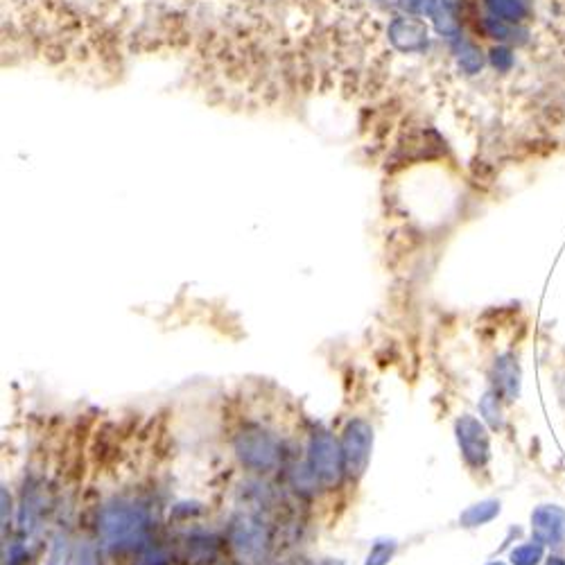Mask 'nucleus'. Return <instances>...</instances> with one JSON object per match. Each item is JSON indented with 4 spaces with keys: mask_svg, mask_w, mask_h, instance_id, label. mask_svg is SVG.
<instances>
[{
    "mask_svg": "<svg viewBox=\"0 0 565 565\" xmlns=\"http://www.w3.org/2000/svg\"><path fill=\"white\" fill-rule=\"evenodd\" d=\"M100 530H102L104 545L109 548H131L136 541L143 539L145 513L136 507H127V504L109 507L104 509Z\"/></svg>",
    "mask_w": 565,
    "mask_h": 565,
    "instance_id": "f257e3e1",
    "label": "nucleus"
},
{
    "mask_svg": "<svg viewBox=\"0 0 565 565\" xmlns=\"http://www.w3.org/2000/svg\"><path fill=\"white\" fill-rule=\"evenodd\" d=\"M371 441L373 432L367 421L355 418V421L349 423L344 435V445H341V455H344V471L349 473L350 480H358L367 471L369 455H371Z\"/></svg>",
    "mask_w": 565,
    "mask_h": 565,
    "instance_id": "f03ea898",
    "label": "nucleus"
},
{
    "mask_svg": "<svg viewBox=\"0 0 565 565\" xmlns=\"http://www.w3.org/2000/svg\"><path fill=\"white\" fill-rule=\"evenodd\" d=\"M457 439L468 466L482 468L489 462L491 444L484 423L477 421L475 417H462L457 421Z\"/></svg>",
    "mask_w": 565,
    "mask_h": 565,
    "instance_id": "7ed1b4c3",
    "label": "nucleus"
},
{
    "mask_svg": "<svg viewBox=\"0 0 565 565\" xmlns=\"http://www.w3.org/2000/svg\"><path fill=\"white\" fill-rule=\"evenodd\" d=\"M341 462H344V455L340 453V448H337L330 435L321 432V435L314 436L312 448H310V464H312L314 477L321 484H337L341 473Z\"/></svg>",
    "mask_w": 565,
    "mask_h": 565,
    "instance_id": "20e7f679",
    "label": "nucleus"
},
{
    "mask_svg": "<svg viewBox=\"0 0 565 565\" xmlns=\"http://www.w3.org/2000/svg\"><path fill=\"white\" fill-rule=\"evenodd\" d=\"M238 450L243 462L258 471H267L279 462V448H276L274 439L261 430L244 432L238 441Z\"/></svg>",
    "mask_w": 565,
    "mask_h": 565,
    "instance_id": "39448f33",
    "label": "nucleus"
},
{
    "mask_svg": "<svg viewBox=\"0 0 565 565\" xmlns=\"http://www.w3.org/2000/svg\"><path fill=\"white\" fill-rule=\"evenodd\" d=\"M531 531L539 543L559 548L565 543V509L557 504H541L531 513Z\"/></svg>",
    "mask_w": 565,
    "mask_h": 565,
    "instance_id": "423d86ee",
    "label": "nucleus"
},
{
    "mask_svg": "<svg viewBox=\"0 0 565 565\" xmlns=\"http://www.w3.org/2000/svg\"><path fill=\"white\" fill-rule=\"evenodd\" d=\"M495 385L503 396H507V400H513L521 391V367L513 359V355H503V358L495 362Z\"/></svg>",
    "mask_w": 565,
    "mask_h": 565,
    "instance_id": "0eeeda50",
    "label": "nucleus"
},
{
    "mask_svg": "<svg viewBox=\"0 0 565 565\" xmlns=\"http://www.w3.org/2000/svg\"><path fill=\"white\" fill-rule=\"evenodd\" d=\"M486 7L491 9L495 18L504 23H525L530 18V5L525 0H486Z\"/></svg>",
    "mask_w": 565,
    "mask_h": 565,
    "instance_id": "6e6552de",
    "label": "nucleus"
},
{
    "mask_svg": "<svg viewBox=\"0 0 565 565\" xmlns=\"http://www.w3.org/2000/svg\"><path fill=\"white\" fill-rule=\"evenodd\" d=\"M235 548L240 550V554H247V557H254L256 552L263 550V534L258 527H254L252 522H243V525L235 530Z\"/></svg>",
    "mask_w": 565,
    "mask_h": 565,
    "instance_id": "1a4fd4ad",
    "label": "nucleus"
},
{
    "mask_svg": "<svg viewBox=\"0 0 565 565\" xmlns=\"http://www.w3.org/2000/svg\"><path fill=\"white\" fill-rule=\"evenodd\" d=\"M498 513H500V504L495 503V500H486V503L475 504V507H471L468 512L462 513V525L464 527L486 525V522L493 521Z\"/></svg>",
    "mask_w": 565,
    "mask_h": 565,
    "instance_id": "9d476101",
    "label": "nucleus"
},
{
    "mask_svg": "<svg viewBox=\"0 0 565 565\" xmlns=\"http://www.w3.org/2000/svg\"><path fill=\"white\" fill-rule=\"evenodd\" d=\"M545 545L539 543V541H531V543L521 545L512 552V563L513 565H539L543 561L545 554Z\"/></svg>",
    "mask_w": 565,
    "mask_h": 565,
    "instance_id": "9b49d317",
    "label": "nucleus"
},
{
    "mask_svg": "<svg viewBox=\"0 0 565 565\" xmlns=\"http://www.w3.org/2000/svg\"><path fill=\"white\" fill-rule=\"evenodd\" d=\"M480 409H482V414H484L486 421L491 423V427H493V430H503L504 418H503V407H500V400H498V391H491V394H486L484 398H482Z\"/></svg>",
    "mask_w": 565,
    "mask_h": 565,
    "instance_id": "f8f14e48",
    "label": "nucleus"
},
{
    "mask_svg": "<svg viewBox=\"0 0 565 565\" xmlns=\"http://www.w3.org/2000/svg\"><path fill=\"white\" fill-rule=\"evenodd\" d=\"M459 62H462V66L466 68L471 75L473 72L482 71V66H484V57H482V53L475 45H466V48L462 50V54H459Z\"/></svg>",
    "mask_w": 565,
    "mask_h": 565,
    "instance_id": "ddd939ff",
    "label": "nucleus"
},
{
    "mask_svg": "<svg viewBox=\"0 0 565 565\" xmlns=\"http://www.w3.org/2000/svg\"><path fill=\"white\" fill-rule=\"evenodd\" d=\"M491 62L500 72H507L513 66V53L507 45H498V48L491 50Z\"/></svg>",
    "mask_w": 565,
    "mask_h": 565,
    "instance_id": "4468645a",
    "label": "nucleus"
},
{
    "mask_svg": "<svg viewBox=\"0 0 565 565\" xmlns=\"http://www.w3.org/2000/svg\"><path fill=\"white\" fill-rule=\"evenodd\" d=\"M391 554H394V543H378L376 548H373L371 557H369V563L367 565H385L387 561L391 559Z\"/></svg>",
    "mask_w": 565,
    "mask_h": 565,
    "instance_id": "2eb2a0df",
    "label": "nucleus"
},
{
    "mask_svg": "<svg viewBox=\"0 0 565 565\" xmlns=\"http://www.w3.org/2000/svg\"><path fill=\"white\" fill-rule=\"evenodd\" d=\"M548 565H565V559L563 557H550Z\"/></svg>",
    "mask_w": 565,
    "mask_h": 565,
    "instance_id": "dca6fc26",
    "label": "nucleus"
},
{
    "mask_svg": "<svg viewBox=\"0 0 565 565\" xmlns=\"http://www.w3.org/2000/svg\"><path fill=\"white\" fill-rule=\"evenodd\" d=\"M491 565H503V563H491Z\"/></svg>",
    "mask_w": 565,
    "mask_h": 565,
    "instance_id": "f3484780",
    "label": "nucleus"
}]
</instances>
